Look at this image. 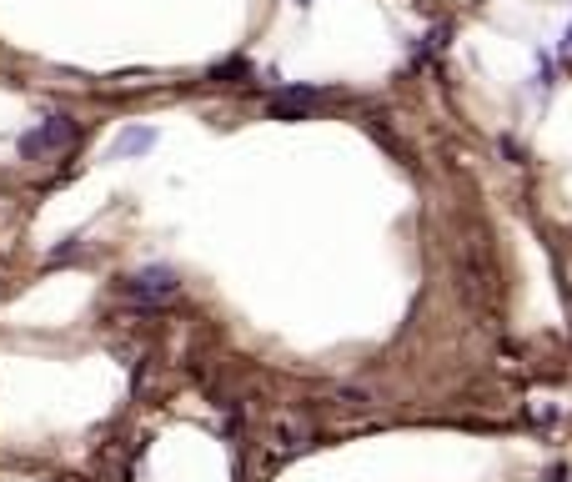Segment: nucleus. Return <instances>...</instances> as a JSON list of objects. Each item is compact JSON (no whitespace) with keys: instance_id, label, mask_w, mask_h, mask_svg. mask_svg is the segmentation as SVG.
Wrapping results in <instances>:
<instances>
[{"instance_id":"nucleus-2","label":"nucleus","mask_w":572,"mask_h":482,"mask_svg":"<svg viewBox=\"0 0 572 482\" xmlns=\"http://www.w3.org/2000/svg\"><path fill=\"white\" fill-rule=\"evenodd\" d=\"M171 291H176V271H166V266H146L125 282V297H136V302H166Z\"/></svg>"},{"instance_id":"nucleus-1","label":"nucleus","mask_w":572,"mask_h":482,"mask_svg":"<svg viewBox=\"0 0 572 482\" xmlns=\"http://www.w3.org/2000/svg\"><path fill=\"white\" fill-rule=\"evenodd\" d=\"M76 141V121L71 116H51L40 131H31L26 141H20V151L26 156H46V151H60V146H71Z\"/></svg>"},{"instance_id":"nucleus-4","label":"nucleus","mask_w":572,"mask_h":482,"mask_svg":"<svg viewBox=\"0 0 572 482\" xmlns=\"http://www.w3.org/2000/svg\"><path fill=\"white\" fill-rule=\"evenodd\" d=\"M316 101H322V91H306V86L281 91V96H271V116H302L306 106H316Z\"/></svg>"},{"instance_id":"nucleus-3","label":"nucleus","mask_w":572,"mask_h":482,"mask_svg":"<svg viewBox=\"0 0 572 482\" xmlns=\"http://www.w3.org/2000/svg\"><path fill=\"white\" fill-rule=\"evenodd\" d=\"M306 442H311V422H306V417H302V412H296V417H281L277 432H271V457H291V452H302Z\"/></svg>"},{"instance_id":"nucleus-7","label":"nucleus","mask_w":572,"mask_h":482,"mask_svg":"<svg viewBox=\"0 0 572 482\" xmlns=\"http://www.w3.org/2000/svg\"><path fill=\"white\" fill-rule=\"evenodd\" d=\"M567 40H572V31H567Z\"/></svg>"},{"instance_id":"nucleus-5","label":"nucleus","mask_w":572,"mask_h":482,"mask_svg":"<svg viewBox=\"0 0 572 482\" xmlns=\"http://www.w3.org/2000/svg\"><path fill=\"white\" fill-rule=\"evenodd\" d=\"M547 86H553V60L537 55V91H547Z\"/></svg>"},{"instance_id":"nucleus-6","label":"nucleus","mask_w":572,"mask_h":482,"mask_svg":"<svg viewBox=\"0 0 572 482\" xmlns=\"http://www.w3.org/2000/svg\"><path fill=\"white\" fill-rule=\"evenodd\" d=\"M141 146H151V131H131L121 141V151H141Z\"/></svg>"}]
</instances>
